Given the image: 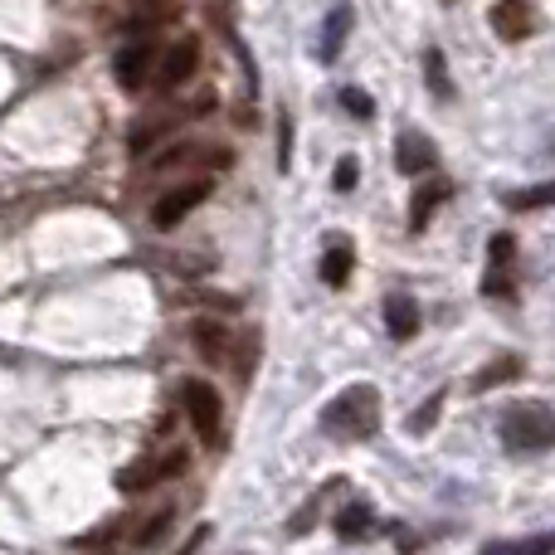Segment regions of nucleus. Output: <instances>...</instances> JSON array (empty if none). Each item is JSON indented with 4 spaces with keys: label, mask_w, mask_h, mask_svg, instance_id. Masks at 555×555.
I'll use <instances>...</instances> for the list:
<instances>
[{
    "label": "nucleus",
    "mask_w": 555,
    "mask_h": 555,
    "mask_svg": "<svg viewBox=\"0 0 555 555\" xmlns=\"http://www.w3.org/2000/svg\"><path fill=\"white\" fill-rule=\"evenodd\" d=\"M322 429L346 443L371 439L380 429V390L375 385H346V390H336L322 410Z\"/></svg>",
    "instance_id": "nucleus-1"
},
{
    "label": "nucleus",
    "mask_w": 555,
    "mask_h": 555,
    "mask_svg": "<svg viewBox=\"0 0 555 555\" xmlns=\"http://www.w3.org/2000/svg\"><path fill=\"white\" fill-rule=\"evenodd\" d=\"M498 434L512 453H546V449H555V410L541 400L507 404L498 420Z\"/></svg>",
    "instance_id": "nucleus-2"
},
{
    "label": "nucleus",
    "mask_w": 555,
    "mask_h": 555,
    "mask_svg": "<svg viewBox=\"0 0 555 555\" xmlns=\"http://www.w3.org/2000/svg\"><path fill=\"white\" fill-rule=\"evenodd\" d=\"M181 400H185V414H191V429L201 434L205 449H220L224 439V414H220V390L210 380H185L181 385Z\"/></svg>",
    "instance_id": "nucleus-3"
},
{
    "label": "nucleus",
    "mask_w": 555,
    "mask_h": 555,
    "mask_svg": "<svg viewBox=\"0 0 555 555\" xmlns=\"http://www.w3.org/2000/svg\"><path fill=\"white\" fill-rule=\"evenodd\" d=\"M210 191H215V181H205V176H201V181H181L176 191H166L162 201L152 205V224H156V230H176V224H181L195 205L210 201Z\"/></svg>",
    "instance_id": "nucleus-4"
},
{
    "label": "nucleus",
    "mask_w": 555,
    "mask_h": 555,
    "mask_svg": "<svg viewBox=\"0 0 555 555\" xmlns=\"http://www.w3.org/2000/svg\"><path fill=\"white\" fill-rule=\"evenodd\" d=\"M395 171L410 176V181L439 171V146L429 142V132H420V127H404L400 142H395Z\"/></svg>",
    "instance_id": "nucleus-5"
},
{
    "label": "nucleus",
    "mask_w": 555,
    "mask_h": 555,
    "mask_svg": "<svg viewBox=\"0 0 555 555\" xmlns=\"http://www.w3.org/2000/svg\"><path fill=\"white\" fill-rule=\"evenodd\" d=\"M195 68H201V39L185 35V39H176L166 54H156V74L152 78H156V88L171 93V88H181L185 78H195Z\"/></svg>",
    "instance_id": "nucleus-6"
},
{
    "label": "nucleus",
    "mask_w": 555,
    "mask_h": 555,
    "mask_svg": "<svg viewBox=\"0 0 555 555\" xmlns=\"http://www.w3.org/2000/svg\"><path fill=\"white\" fill-rule=\"evenodd\" d=\"M113 74H117V83H122L127 93H142V88L152 83V74H156V44L152 39H132V44H122L117 49V59H113Z\"/></svg>",
    "instance_id": "nucleus-7"
},
{
    "label": "nucleus",
    "mask_w": 555,
    "mask_h": 555,
    "mask_svg": "<svg viewBox=\"0 0 555 555\" xmlns=\"http://www.w3.org/2000/svg\"><path fill=\"white\" fill-rule=\"evenodd\" d=\"M185 463H191V459H185V449H171V453H162V459H142V463H132V468L117 473V488H122V492H146L152 482L181 478Z\"/></svg>",
    "instance_id": "nucleus-8"
},
{
    "label": "nucleus",
    "mask_w": 555,
    "mask_h": 555,
    "mask_svg": "<svg viewBox=\"0 0 555 555\" xmlns=\"http://www.w3.org/2000/svg\"><path fill=\"white\" fill-rule=\"evenodd\" d=\"M512 263H517V240H512V234H492V240H488V278H482V293H488V297H512V293H517Z\"/></svg>",
    "instance_id": "nucleus-9"
},
{
    "label": "nucleus",
    "mask_w": 555,
    "mask_h": 555,
    "mask_svg": "<svg viewBox=\"0 0 555 555\" xmlns=\"http://www.w3.org/2000/svg\"><path fill=\"white\" fill-rule=\"evenodd\" d=\"M488 20H492V35L507 39V44H521V39L537 35V5L531 0H498Z\"/></svg>",
    "instance_id": "nucleus-10"
},
{
    "label": "nucleus",
    "mask_w": 555,
    "mask_h": 555,
    "mask_svg": "<svg viewBox=\"0 0 555 555\" xmlns=\"http://www.w3.org/2000/svg\"><path fill=\"white\" fill-rule=\"evenodd\" d=\"M181 166H230V152L224 146H210V142H181V146H171V152H162L152 162V171H181Z\"/></svg>",
    "instance_id": "nucleus-11"
},
{
    "label": "nucleus",
    "mask_w": 555,
    "mask_h": 555,
    "mask_svg": "<svg viewBox=\"0 0 555 555\" xmlns=\"http://www.w3.org/2000/svg\"><path fill=\"white\" fill-rule=\"evenodd\" d=\"M351 269H356V244H351V234H326L322 263H317L322 283H326V287H346V283H351Z\"/></svg>",
    "instance_id": "nucleus-12"
},
{
    "label": "nucleus",
    "mask_w": 555,
    "mask_h": 555,
    "mask_svg": "<svg viewBox=\"0 0 555 555\" xmlns=\"http://www.w3.org/2000/svg\"><path fill=\"white\" fill-rule=\"evenodd\" d=\"M420 191H414V201H410V230L420 234V230H429V220H434V210H439L443 201H453V185L443 181V176H420Z\"/></svg>",
    "instance_id": "nucleus-13"
},
{
    "label": "nucleus",
    "mask_w": 555,
    "mask_h": 555,
    "mask_svg": "<svg viewBox=\"0 0 555 555\" xmlns=\"http://www.w3.org/2000/svg\"><path fill=\"white\" fill-rule=\"evenodd\" d=\"M385 326H390L395 341H410L420 332V307L410 293H385Z\"/></svg>",
    "instance_id": "nucleus-14"
},
{
    "label": "nucleus",
    "mask_w": 555,
    "mask_h": 555,
    "mask_svg": "<svg viewBox=\"0 0 555 555\" xmlns=\"http://www.w3.org/2000/svg\"><path fill=\"white\" fill-rule=\"evenodd\" d=\"M346 35H351V5H336L332 15H326V25H322V44H317V59H322V64H332V59L341 54Z\"/></svg>",
    "instance_id": "nucleus-15"
},
{
    "label": "nucleus",
    "mask_w": 555,
    "mask_h": 555,
    "mask_svg": "<svg viewBox=\"0 0 555 555\" xmlns=\"http://www.w3.org/2000/svg\"><path fill=\"white\" fill-rule=\"evenodd\" d=\"M191 336H195V346H201L205 361L220 365L224 356H230V326H220V322H210V317H205V322L191 326Z\"/></svg>",
    "instance_id": "nucleus-16"
},
{
    "label": "nucleus",
    "mask_w": 555,
    "mask_h": 555,
    "mask_svg": "<svg viewBox=\"0 0 555 555\" xmlns=\"http://www.w3.org/2000/svg\"><path fill=\"white\" fill-rule=\"evenodd\" d=\"M502 205L517 215H531V210H551L555 205V181H541V185H527V191H507Z\"/></svg>",
    "instance_id": "nucleus-17"
},
{
    "label": "nucleus",
    "mask_w": 555,
    "mask_h": 555,
    "mask_svg": "<svg viewBox=\"0 0 555 555\" xmlns=\"http://www.w3.org/2000/svg\"><path fill=\"white\" fill-rule=\"evenodd\" d=\"M517 375H521V356H498V361H488L478 375H473V390L488 395L492 385H507V380H517Z\"/></svg>",
    "instance_id": "nucleus-18"
},
{
    "label": "nucleus",
    "mask_w": 555,
    "mask_h": 555,
    "mask_svg": "<svg viewBox=\"0 0 555 555\" xmlns=\"http://www.w3.org/2000/svg\"><path fill=\"white\" fill-rule=\"evenodd\" d=\"M332 527H336V537H341V541H361L365 531L375 527V517H371V507H365V502H351V507H341L332 517Z\"/></svg>",
    "instance_id": "nucleus-19"
},
{
    "label": "nucleus",
    "mask_w": 555,
    "mask_h": 555,
    "mask_svg": "<svg viewBox=\"0 0 555 555\" xmlns=\"http://www.w3.org/2000/svg\"><path fill=\"white\" fill-rule=\"evenodd\" d=\"M424 83H429L434 103H449L453 98V78H449V64H443V49H424Z\"/></svg>",
    "instance_id": "nucleus-20"
},
{
    "label": "nucleus",
    "mask_w": 555,
    "mask_h": 555,
    "mask_svg": "<svg viewBox=\"0 0 555 555\" xmlns=\"http://www.w3.org/2000/svg\"><path fill=\"white\" fill-rule=\"evenodd\" d=\"M492 555H541L555 551V537H527V541H488Z\"/></svg>",
    "instance_id": "nucleus-21"
},
{
    "label": "nucleus",
    "mask_w": 555,
    "mask_h": 555,
    "mask_svg": "<svg viewBox=\"0 0 555 555\" xmlns=\"http://www.w3.org/2000/svg\"><path fill=\"white\" fill-rule=\"evenodd\" d=\"M439 410H443V390H439V395H429V400H424V410H420V414H410V424H404V429H410V434H429V429H434V420H439Z\"/></svg>",
    "instance_id": "nucleus-22"
},
{
    "label": "nucleus",
    "mask_w": 555,
    "mask_h": 555,
    "mask_svg": "<svg viewBox=\"0 0 555 555\" xmlns=\"http://www.w3.org/2000/svg\"><path fill=\"white\" fill-rule=\"evenodd\" d=\"M336 103H341L351 117H375V103L361 93V88H341V93H336Z\"/></svg>",
    "instance_id": "nucleus-23"
},
{
    "label": "nucleus",
    "mask_w": 555,
    "mask_h": 555,
    "mask_svg": "<svg viewBox=\"0 0 555 555\" xmlns=\"http://www.w3.org/2000/svg\"><path fill=\"white\" fill-rule=\"evenodd\" d=\"M171 517H176L171 507H166V512H156V517H152V527H142V531H137V546H156V541H162L166 531H171Z\"/></svg>",
    "instance_id": "nucleus-24"
},
{
    "label": "nucleus",
    "mask_w": 555,
    "mask_h": 555,
    "mask_svg": "<svg viewBox=\"0 0 555 555\" xmlns=\"http://www.w3.org/2000/svg\"><path fill=\"white\" fill-rule=\"evenodd\" d=\"M356 171H361V166H356V156H341V162H336L332 185H336V191H351V185H356Z\"/></svg>",
    "instance_id": "nucleus-25"
}]
</instances>
